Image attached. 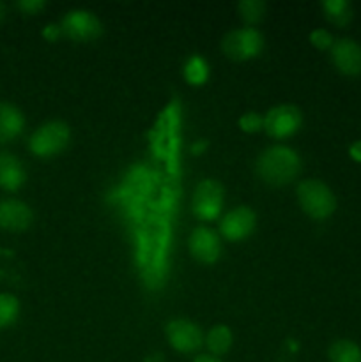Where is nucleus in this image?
<instances>
[{
    "instance_id": "a878e982",
    "label": "nucleus",
    "mask_w": 361,
    "mask_h": 362,
    "mask_svg": "<svg viewBox=\"0 0 361 362\" xmlns=\"http://www.w3.org/2000/svg\"><path fill=\"white\" fill-rule=\"evenodd\" d=\"M193 362H222V361L216 359L214 356H198Z\"/></svg>"
},
{
    "instance_id": "f257e3e1",
    "label": "nucleus",
    "mask_w": 361,
    "mask_h": 362,
    "mask_svg": "<svg viewBox=\"0 0 361 362\" xmlns=\"http://www.w3.org/2000/svg\"><path fill=\"white\" fill-rule=\"evenodd\" d=\"M301 159L296 151L283 145H275L262 152L257 159V173L271 186H287L297 177Z\"/></svg>"
},
{
    "instance_id": "0eeeda50",
    "label": "nucleus",
    "mask_w": 361,
    "mask_h": 362,
    "mask_svg": "<svg viewBox=\"0 0 361 362\" xmlns=\"http://www.w3.org/2000/svg\"><path fill=\"white\" fill-rule=\"evenodd\" d=\"M301 122H303V115H301L299 108L292 105H280L265 113L264 129L269 136L283 140V138H289L297 133Z\"/></svg>"
},
{
    "instance_id": "4be33fe9",
    "label": "nucleus",
    "mask_w": 361,
    "mask_h": 362,
    "mask_svg": "<svg viewBox=\"0 0 361 362\" xmlns=\"http://www.w3.org/2000/svg\"><path fill=\"white\" fill-rule=\"evenodd\" d=\"M310 41L314 42V46H317L319 49H328V48H331V46H333L331 34H329V32H326V30H322V28L311 32Z\"/></svg>"
},
{
    "instance_id": "dca6fc26",
    "label": "nucleus",
    "mask_w": 361,
    "mask_h": 362,
    "mask_svg": "<svg viewBox=\"0 0 361 362\" xmlns=\"http://www.w3.org/2000/svg\"><path fill=\"white\" fill-rule=\"evenodd\" d=\"M232 346V332L225 325H216L207 334V349L214 356H223Z\"/></svg>"
},
{
    "instance_id": "b1692460",
    "label": "nucleus",
    "mask_w": 361,
    "mask_h": 362,
    "mask_svg": "<svg viewBox=\"0 0 361 362\" xmlns=\"http://www.w3.org/2000/svg\"><path fill=\"white\" fill-rule=\"evenodd\" d=\"M42 34H45V37L50 39V41H55V39L62 34V28H60V25H48Z\"/></svg>"
},
{
    "instance_id": "a211bd4d",
    "label": "nucleus",
    "mask_w": 361,
    "mask_h": 362,
    "mask_svg": "<svg viewBox=\"0 0 361 362\" xmlns=\"http://www.w3.org/2000/svg\"><path fill=\"white\" fill-rule=\"evenodd\" d=\"M184 78L191 85H202L209 78V66L200 55L190 57V60L184 66Z\"/></svg>"
},
{
    "instance_id": "6ab92c4d",
    "label": "nucleus",
    "mask_w": 361,
    "mask_h": 362,
    "mask_svg": "<svg viewBox=\"0 0 361 362\" xmlns=\"http://www.w3.org/2000/svg\"><path fill=\"white\" fill-rule=\"evenodd\" d=\"M20 315V303L11 293H0V329H6L16 322Z\"/></svg>"
},
{
    "instance_id": "1a4fd4ad",
    "label": "nucleus",
    "mask_w": 361,
    "mask_h": 362,
    "mask_svg": "<svg viewBox=\"0 0 361 362\" xmlns=\"http://www.w3.org/2000/svg\"><path fill=\"white\" fill-rule=\"evenodd\" d=\"M255 212L248 207H237L227 212L219 223V232L229 240H243L255 230Z\"/></svg>"
},
{
    "instance_id": "39448f33",
    "label": "nucleus",
    "mask_w": 361,
    "mask_h": 362,
    "mask_svg": "<svg viewBox=\"0 0 361 362\" xmlns=\"http://www.w3.org/2000/svg\"><path fill=\"white\" fill-rule=\"evenodd\" d=\"M60 28H62L64 35H67V37L78 42L94 41L103 32V25L98 20V16L94 13H91V11L85 9L69 11L62 18Z\"/></svg>"
},
{
    "instance_id": "393cba45",
    "label": "nucleus",
    "mask_w": 361,
    "mask_h": 362,
    "mask_svg": "<svg viewBox=\"0 0 361 362\" xmlns=\"http://www.w3.org/2000/svg\"><path fill=\"white\" fill-rule=\"evenodd\" d=\"M349 152H350V158H353L354 161L361 163V140L356 141L354 145H350Z\"/></svg>"
},
{
    "instance_id": "412c9836",
    "label": "nucleus",
    "mask_w": 361,
    "mask_h": 362,
    "mask_svg": "<svg viewBox=\"0 0 361 362\" xmlns=\"http://www.w3.org/2000/svg\"><path fill=\"white\" fill-rule=\"evenodd\" d=\"M239 126L243 127L246 133H257L258 129H262V127H264V117H260L258 113H255V112H248L241 117Z\"/></svg>"
},
{
    "instance_id": "6e6552de",
    "label": "nucleus",
    "mask_w": 361,
    "mask_h": 362,
    "mask_svg": "<svg viewBox=\"0 0 361 362\" xmlns=\"http://www.w3.org/2000/svg\"><path fill=\"white\" fill-rule=\"evenodd\" d=\"M166 338H168L170 345L177 350V352H195L200 349L202 345V331L198 329L197 324L190 320H172L166 325Z\"/></svg>"
},
{
    "instance_id": "f03ea898",
    "label": "nucleus",
    "mask_w": 361,
    "mask_h": 362,
    "mask_svg": "<svg viewBox=\"0 0 361 362\" xmlns=\"http://www.w3.org/2000/svg\"><path fill=\"white\" fill-rule=\"evenodd\" d=\"M297 198L303 211L314 219L329 218L336 209V198L333 191L317 179L301 182L297 186Z\"/></svg>"
},
{
    "instance_id": "7ed1b4c3",
    "label": "nucleus",
    "mask_w": 361,
    "mask_h": 362,
    "mask_svg": "<svg viewBox=\"0 0 361 362\" xmlns=\"http://www.w3.org/2000/svg\"><path fill=\"white\" fill-rule=\"evenodd\" d=\"M71 138V131L67 124L60 120L46 122L30 136V151L39 158H52L67 147Z\"/></svg>"
},
{
    "instance_id": "2eb2a0df",
    "label": "nucleus",
    "mask_w": 361,
    "mask_h": 362,
    "mask_svg": "<svg viewBox=\"0 0 361 362\" xmlns=\"http://www.w3.org/2000/svg\"><path fill=\"white\" fill-rule=\"evenodd\" d=\"M326 18L338 27H345L353 20V6L347 0H326L322 2Z\"/></svg>"
},
{
    "instance_id": "f8f14e48",
    "label": "nucleus",
    "mask_w": 361,
    "mask_h": 362,
    "mask_svg": "<svg viewBox=\"0 0 361 362\" xmlns=\"http://www.w3.org/2000/svg\"><path fill=\"white\" fill-rule=\"evenodd\" d=\"M32 216L30 207L20 200L0 202V226L9 232H23L30 226Z\"/></svg>"
},
{
    "instance_id": "423d86ee",
    "label": "nucleus",
    "mask_w": 361,
    "mask_h": 362,
    "mask_svg": "<svg viewBox=\"0 0 361 362\" xmlns=\"http://www.w3.org/2000/svg\"><path fill=\"white\" fill-rule=\"evenodd\" d=\"M223 194H225V191L218 180H202L193 194L195 216L202 221H211V219L218 218L223 207Z\"/></svg>"
},
{
    "instance_id": "4468645a",
    "label": "nucleus",
    "mask_w": 361,
    "mask_h": 362,
    "mask_svg": "<svg viewBox=\"0 0 361 362\" xmlns=\"http://www.w3.org/2000/svg\"><path fill=\"white\" fill-rule=\"evenodd\" d=\"M23 113L9 103H0V144L14 140L23 131Z\"/></svg>"
},
{
    "instance_id": "aec40b11",
    "label": "nucleus",
    "mask_w": 361,
    "mask_h": 362,
    "mask_svg": "<svg viewBox=\"0 0 361 362\" xmlns=\"http://www.w3.org/2000/svg\"><path fill=\"white\" fill-rule=\"evenodd\" d=\"M237 7H239L243 20L248 21V23H257L265 14V4L260 2V0H244V2H239Z\"/></svg>"
},
{
    "instance_id": "5701e85b",
    "label": "nucleus",
    "mask_w": 361,
    "mask_h": 362,
    "mask_svg": "<svg viewBox=\"0 0 361 362\" xmlns=\"http://www.w3.org/2000/svg\"><path fill=\"white\" fill-rule=\"evenodd\" d=\"M18 7L25 14H35L38 11H41L45 7V2L42 0H21V2H18Z\"/></svg>"
},
{
    "instance_id": "9b49d317",
    "label": "nucleus",
    "mask_w": 361,
    "mask_h": 362,
    "mask_svg": "<svg viewBox=\"0 0 361 362\" xmlns=\"http://www.w3.org/2000/svg\"><path fill=\"white\" fill-rule=\"evenodd\" d=\"M331 59L336 69L345 76L361 74V46L353 39H340L333 42Z\"/></svg>"
},
{
    "instance_id": "bb28decb",
    "label": "nucleus",
    "mask_w": 361,
    "mask_h": 362,
    "mask_svg": "<svg viewBox=\"0 0 361 362\" xmlns=\"http://www.w3.org/2000/svg\"><path fill=\"white\" fill-rule=\"evenodd\" d=\"M4 13H6V9H4V6H2V4H0V20H2V18H4Z\"/></svg>"
},
{
    "instance_id": "9d476101",
    "label": "nucleus",
    "mask_w": 361,
    "mask_h": 362,
    "mask_svg": "<svg viewBox=\"0 0 361 362\" xmlns=\"http://www.w3.org/2000/svg\"><path fill=\"white\" fill-rule=\"evenodd\" d=\"M190 251L198 262L212 264L222 255V240H219L218 233L212 232L211 228L198 226L190 235Z\"/></svg>"
},
{
    "instance_id": "ddd939ff",
    "label": "nucleus",
    "mask_w": 361,
    "mask_h": 362,
    "mask_svg": "<svg viewBox=\"0 0 361 362\" xmlns=\"http://www.w3.org/2000/svg\"><path fill=\"white\" fill-rule=\"evenodd\" d=\"M27 173L18 158L9 152L0 154V186L7 191H16L23 186Z\"/></svg>"
},
{
    "instance_id": "20e7f679",
    "label": "nucleus",
    "mask_w": 361,
    "mask_h": 362,
    "mask_svg": "<svg viewBox=\"0 0 361 362\" xmlns=\"http://www.w3.org/2000/svg\"><path fill=\"white\" fill-rule=\"evenodd\" d=\"M262 48H264V37L260 32L251 27L229 32L222 41V49L232 60L253 59L262 52Z\"/></svg>"
},
{
    "instance_id": "f3484780",
    "label": "nucleus",
    "mask_w": 361,
    "mask_h": 362,
    "mask_svg": "<svg viewBox=\"0 0 361 362\" xmlns=\"http://www.w3.org/2000/svg\"><path fill=\"white\" fill-rule=\"evenodd\" d=\"M329 361L331 362H361V350L356 343L340 339L333 343L329 349Z\"/></svg>"
}]
</instances>
